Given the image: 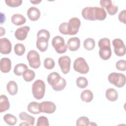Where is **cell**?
Wrapping results in <instances>:
<instances>
[{
	"instance_id": "1",
	"label": "cell",
	"mask_w": 126,
	"mask_h": 126,
	"mask_svg": "<svg viewBox=\"0 0 126 126\" xmlns=\"http://www.w3.org/2000/svg\"><path fill=\"white\" fill-rule=\"evenodd\" d=\"M82 17L86 20L94 21H103L107 16L106 12L102 7H86L81 12Z\"/></svg>"
},
{
	"instance_id": "2",
	"label": "cell",
	"mask_w": 126,
	"mask_h": 126,
	"mask_svg": "<svg viewBox=\"0 0 126 126\" xmlns=\"http://www.w3.org/2000/svg\"><path fill=\"white\" fill-rule=\"evenodd\" d=\"M80 26L81 21L80 19L77 17H73L69 20L68 23H62L59 26V30L63 34L72 35L77 33Z\"/></svg>"
},
{
	"instance_id": "3",
	"label": "cell",
	"mask_w": 126,
	"mask_h": 126,
	"mask_svg": "<svg viewBox=\"0 0 126 126\" xmlns=\"http://www.w3.org/2000/svg\"><path fill=\"white\" fill-rule=\"evenodd\" d=\"M47 81L52 89L55 91H61L64 89L66 82L64 78L62 77L56 72L50 73L47 77Z\"/></svg>"
},
{
	"instance_id": "4",
	"label": "cell",
	"mask_w": 126,
	"mask_h": 126,
	"mask_svg": "<svg viewBox=\"0 0 126 126\" xmlns=\"http://www.w3.org/2000/svg\"><path fill=\"white\" fill-rule=\"evenodd\" d=\"M50 36L49 32L45 29H41L38 32L36 46L40 51L44 52L47 49Z\"/></svg>"
},
{
	"instance_id": "5",
	"label": "cell",
	"mask_w": 126,
	"mask_h": 126,
	"mask_svg": "<svg viewBox=\"0 0 126 126\" xmlns=\"http://www.w3.org/2000/svg\"><path fill=\"white\" fill-rule=\"evenodd\" d=\"M98 45L99 48L98 53L100 58L103 60H108L112 54L110 39L108 38H101L98 42Z\"/></svg>"
},
{
	"instance_id": "6",
	"label": "cell",
	"mask_w": 126,
	"mask_h": 126,
	"mask_svg": "<svg viewBox=\"0 0 126 126\" xmlns=\"http://www.w3.org/2000/svg\"><path fill=\"white\" fill-rule=\"evenodd\" d=\"M45 93V84L40 79L36 80L32 85V93L34 97L39 100L42 99Z\"/></svg>"
},
{
	"instance_id": "7",
	"label": "cell",
	"mask_w": 126,
	"mask_h": 126,
	"mask_svg": "<svg viewBox=\"0 0 126 126\" xmlns=\"http://www.w3.org/2000/svg\"><path fill=\"white\" fill-rule=\"evenodd\" d=\"M109 82L118 88H122L126 84V76L124 74L112 72L108 76Z\"/></svg>"
},
{
	"instance_id": "8",
	"label": "cell",
	"mask_w": 126,
	"mask_h": 126,
	"mask_svg": "<svg viewBox=\"0 0 126 126\" xmlns=\"http://www.w3.org/2000/svg\"><path fill=\"white\" fill-rule=\"evenodd\" d=\"M52 45L57 53L63 54L66 52L68 46L65 43L64 39L60 36H56L52 39Z\"/></svg>"
},
{
	"instance_id": "9",
	"label": "cell",
	"mask_w": 126,
	"mask_h": 126,
	"mask_svg": "<svg viewBox=\"0 0 126 126\" xmlns=\"http://www.w3.org/2000/svg\"><path fill=\"white\" fill-rule=\"evenodd\" d=\"M74 70L81 74H86L89 71V66L85 60L82 57L77 58L73 63Z\"/></svg>"
},
{
	"instance_id": "10",
	"label": "cell",
	"mask_w": 126,
	"mask_h": 126,
	"mask_svg": "<svg viewBox=\"0 0 126 126\" xmlns=\"http://www.w3.org/2000/svg\"><path fill=\"white\" fill-rule=\"evenodd\" d=\"M27 59L29 62L30 66L34 69L39 68L41 62L39 53L34 50H30L27 54Z\"/></svg>"
},
{
	"instance_id": "11",
	"label": "cell",
	"mask_w": 126,
	"mask_h": 126,
	"mask_svg": "<svg viewBox=\"0 0 126 126\" xmlns=\"http://www.w3.org/2000/svg\"><path fill=\"white\" fill-rule=\"evenodd\" d=\"M114 52L119 57H122L126 54V46L124 41L120 38H116L112 41Z\"/></svg>"
},
{
	"instance_id": "12",
	"label": "cell",
	"mask_w": 126,
	"mask_h": 126,
	"mask_svg": "<svg viewBox=\"0 0 126 126\" xmlns=\"http://www.w3.org/2000/svg\"><path fill=\"white\" fill-rule=\"evenodd\" d=\"M58 63L63 74H66L69 72L71 60L68 56H63L60 57L58 59Z\"/></svg>"
},
{
	"instance_id": "13",
	"label": "cell",
	"mask_w": 126,
	"mask_h": 126,
	"mask_svg": "<svg viewBox=\"0 0 126 126\" xmlns=\"http://www.w3.org/2000/svg\"><path fill=\"white\" fill-rule=\"evenodd\" d=\"M39 109L40 112L52 114L55 111L56 106L52 101H45L39 103Z\"/></svg>"
},
{
	"instance_id": "14",
	"label": "cell",
	"mask_w": 126,
	"mask_h": 126,
	"mask_svg": "<svg viewBox=\"0 0 126 126\" xmlns=\"http://www.w3.org/2000/svg\"><path fill=\"white\" fill-rule=\"evenodd\" d=\"M100 5L101 7H105L108 14L111 15L116 14L118 10V6L113 4L110 0H101L100 1Z\"/></svg>"
},
{
	"instance_id": "15",
	"label": "cell",
	"mask_w": 126,
	"mask_h": 126,
	"mask_svg": "<svg viewBox=\"0 0 126 126\" xmlns=\"http://www.w3.org/2000/svg\"><path fill=\"white\" fill-rule=\"evenodd\" d=\"M12 49V44L7 38L0 39V52L2 54H9Z\"/></svg>"
},
{
	"instance_id": "16",
	"label": "cell",
	"mask_w": 126,
	"mask_h": 126,
	"mask_svg": "<svg viewBox=\"0 0 126 126\" xmlns=\"http://www.w3.org/2000/svg\"><path fill=\"white\" fill-rule=\"evenodd\" d=\"M30 30V28L29 26H25L21 27L16 30L14 33V35L18 40H24L26 38Z\"/></svg>"
},
{
	"instance_id": "17",
	"label": "cell",
	"mask_w": 126,
	"mask_h": 126,
	"mask_svg": "<svg viewBox=\"0 0 126 126\" xmlns=\"http://www.w3.org/2000/svg\"><path fill=\"white\" fill-rule=\"evenodd\" d=\"M67 43L68 48L71 51H77L80 46V40L77 37L70 38Z\"/></svg>"
},
{
	"instance_id": "18",
	"label": "cell",
	"mask_w": 126,
	"mask_h": 126,
	"mask_svg": "<svg viewBox=\"0 0 126 126\" xmlns=\"http://www.w3.org/2000/svg\"><path fill=\"white\" fill-rule=\"evenodd\" d=\"M0 70L3 73L9 72L11 68V62L8 58H2L0 61Z\"/></svg>"
},
{
	"instance_id": "19",
	"label": "cell",
	"mask_w": 126,
	"mask_h": 126,
	"mask_svg": "<svg viewBox=\"0 0 126 126\" xmlns=\"http://www.w3.org/2000/svg\"><path fill=\"white\" fill-rule=\"evenodd\" d=\"M27 15L32 21H37L40 16V10L35 7H31L27 11Z\"/></svg>"
},
{
	"instance_id": "20",
	"label": "cell",
	"mask_w": 126,
	"mask_h": 126,
	"mask_svg": "<svg viewBox=\"0 0 126 126\" xmlns=\"http://www.w3.org/2000/svg\"><path fill=\"white\" fill-rule=\"evenodd\" d=\"M11 20L12 23L16 26L22 25L26 22L25 17L20 14H13L11 18Z\"/></svg>"
},
{
	"instance_id": "21",
	"label": "cell",
	"mask_w": 126,
	"mask_h": 126,
	"mask_svg": "<svg viewBox=\"0 0 126 126\" xmlns=\"http://www.w3.org/2000/svg\"><path fill=\"white\" fill-rule=\"evenodd\" d=\"M10 103L7 97L5 95L0 96V112L2 113L9 109Z\"/></svg>"
},
{
	"instance_id": "22",
	"label": "cell",
	"mask_w": 126,
	"mask_h": 126,
	"mask_svg": "<svg viewBox=\"0 0 126 126\" xmlns=\"http://www.w3.org/2000/svg\"><path fill=\"white\" fill-rule=\"evenodd\" d=\"M105 96L108 100L115 101L118 99V94L115 89L113 88H109L106 91Z\"/></svg>"
},
{
	"instance_id": "23",
	"label": "cell",
	"mask_w": 126,
	"mask_h": 126,
	"mask_svg": "<svg viewBox=\"0 0 126 126\" xmlns=\"http://www.w3.org/2000/svg\"><path fill=\"white\" fill-rule=\"evenodd\" d=\"M8 93L11 95H15L18 92V86L14 81H9L6 85Z\"/></svg>"
},
{
	"instance_id": "24",
	"label": "cell",
	"mask_w": 126,
	"mask_h": 126,
	"mask_svg": "<svg viewBox=\"0 0 126 126\" xmlns=\"http://www.w3.org/2000/svg\"><path fill=\"white\" fill-rule=\"evenodd\" d=\"M81 99L86 102H90L93 99V94L89 90H85L81 94Z\"/></svg>"
},
{
	"instance_id": "25",
	"label": "cell",
	"mask_w": 126,
	"mask_h": 126,
	"mask_svg": "<svg viewBox=\"0 0 126 126\" xmlns=\"http://www.w3.org/2000/svg\"><path fill=\"white\" fill-rule=\"evenodd\" d=\"M19 117L20 119L22 121H25L28 123L30 124V125L33 126L34 124L35 118L34 117L28 114L25 112H22L19 114Z\"/></svg>"
},
{
	"instance_id": "26",
	"label": "cell",
	"mask_w": 126,
	"mask_h": 126,
	"mask_svg": "<svg viewBox=\"0 0 126 126\" xmlns=\"http://www.w3.org/2000/svg\"><path fill=\"white\" fill-rule=\"evenodd\" d=\"M28 111L33 114H38L40 112L39 109V103L35 101H32L30 102L27 107Z\"/></svg>"
},
{
	"instance_id": "27",
	"label": "cell",
	"mask_w": 126,
	"mask_h": 126,
	"mask_svg": "<svg viewBox=\"0 0 126 126\" xmlns=\"http://www.w3.org/2000/svg\"><path fill=\"white\" fill-rule=\"evenodd\" d=\"M28 69V66L24 63L17 64L14 68V73L17 76H21L23 75L24 72Z\"/></svg>"
},
{
	"instance_id": "28",
	"label": "cell",
	"mask_w": 126,
	"mask_h": 126,
	"mask_svg": "<svg viewBox=\"0 0 126 126\" xmlns=\"http://www.w3.org/2000/svg\"><path fill=\"white\" fill-rule=\"evenodd\" d=\"M22 75L25 81L26 82H31L34 78L35 73L33 70L27 69L24 72Z\"/></svg>"
},
{
	"instance_id": "29",
	"label": "cell",
	"mask_w": 126,
	"mask_h": 126,
	"mask_svg": "<svg viewBox=\"0 0 126 126\" xmlns=\"http://www.w3.org/2000/svg\"><path fill=\"white\" fill-rule=\"evenodd\" d=\"M4 121L8 125L14 126L17 121V118L14 115L10 114H6L3 116Z\"/></svg>"
},
{
	"instance_id": "30",
	"label": "cell",
	"mask_w": 126,
	"mask_h": 126,
	"mask_svg": "<svg viewBox=\"0 0 126 126\" xmlns=\"http://www.w3.org/2000/svg\"><path fill=\"white\" fill-rule=\"evenodd\" d=\"M84 47L88 51L92 50L95 46V41L92 38H86L83 43Z\"/></svg>"
},
{
	"instance_id": "31",
	"label": "cell",
	"mask_w": 126,
	"mask_h": 126,
	"mask_svg": "<svg viewBox=\"0 0 126 126\" xmlns=\"http://www.w3.org/2000/svg\"><path fill=\"white\" fill-rule=\"evenodd\" d=\"M76 85L77 87L81 89L85 88L88 85V80L84 77H79L76 79Z\"/></svg>"
},
{
	"instance_id": "32",
	"label": "cell",
	"mask_w": 126,
	"mask_h": 126,
	"mask_svg": "<svg viewBox=\"0 0 126 126\" xmlns=\"http://www.w3.org/2000/svg\"><path fill=\"white\" fill-rule=\"evenodd\" d=\"M14 50L16 55L18 56H22L25 53L26 49L25 46L23 44L17 43L14 46Z\"/></svg>"
},
{
	"instance_id": "33",
	"label": "cell",
	"mask_w": 126,
	"mask_h": 126,
	"mask_svg": "<svg viewBox=\"0 0 126 126\" xmlns=\"http://www.w3.org/2000/svg\"><path fill=\"white\" fill-rule=\"evenodd\" d=\"M44 66L47 69H53L55 65V63L54 60L51 58H46L44 61Z\"/></svg>"
},
{
	"instance_id": "34",
	"label": "cell",
	"mask_w": 126,
	"mask_h": 126,
	"mask_svg": "<svg viewBox=\"0 0 126 126\" xmlns=\"http://www.w3.org/2000/svg\"><path fill=\"white\" fill-rule=\"evenodd\" d=\"M90 125V121L88 117L85 116H82L78 118L76 121V126H88Z\"/></svg>"
},
{
	"instance_id": "35",
	"label": "cell",
	"mask_w": 126,
	"mask_h": 126,
	"mask_svg": "<svg viewBox=\"0 0 126 126\" xmlns=\"http://www.w3.org/2000/svg\"><path fill=\"white\" fill-rule=\"evenodd\" d=\"M37 126H49V121L48 119L45 116L39 117L37 121Z\"/></svg>"
},
{
	"instance_id": "36",
	"label": "cell",
	"mask_w": 126,
	"mask_h": 126,
	"mask_svg": "<svg viewBox=\"0 0 126 126\" xmlns=\"http://www.w3.org/2000/svg\"><path fill=\"white\" fill-rule=\"evenodd\" d=\"M5 2L7 5L12 7H18L22 3V0H5Z\"/></svg>"
},
{
	"instance_id": "37",
	"label": "cell",
	"mask_w": 126,
	"mask_h": 126,
	"mask_svg": "<svg viewBox=\"0 0 126 126\" xmlns=\"http://www.w3.org/2000/svg\"><path fill=\"white\" fill-rule=\"evenodd\" d=\"M116 67L117 69L124 71L126 69V61L125 60H120L116 63Z\"/></svg>"
},
{
	"instance_id": "38",
	"label": "cell",
	"mask_w": 126,
	"mask_h": 126,
	"mask_svg": "<svg viewBox=\"0 0 126 126\" xmlns=\"http://www.w3.org/2000/svg\"><path fill=\"white\" fill-rule=\"evenodd\" d=\"M118 18L121 22L125 24H126V10L125 9L121 11L120 12L118 16Z\"/></svg>"
},
{
	"instance_id": "39",
	"label": "cell",
	"mask_w": 126,
	"mask_h": 126,
	"mask_svg": "<svg viewBox=\"0 0 126 126\" xmlns=\"http://www.w3.org/2000/svg\"><path fill=\"white\" fill-rule=\"evenodd\" d=\"M0 36H2L3 34H5V29H3L2 27H0Z\"/></svg>"
},
{
	"instance_id": "40",
	"label": "cell",
	"mask_w": 126,
	"mask_h": 126,
	"mask_svg": "<svg viewBox=\"0 0 126 126\" xmlns=\"http://www.w3.org/2000/svg\"><path fill=\"white\" fill-rule=\"evenodd\" d=\"M30 2L33 4H38L41 2V0H30Z\"/></svg>"
},
{
	"instance_id": "41",
	"label": "cell",
	"mask_w": 126,
	"mask_h": 126,
	"mask_svg": "<svg viewBox=\"0 0 126 126\" xmlns=\"http://www.w3.org/2000/svg\"><path fill=\"white\" fill-rule=\"evenodd\" d=\"M19 125H20V126H21V125H23V126H30V125L29 123H28V122H24V123H22L20 124Z\"/></svg>"
}]
</instances>
